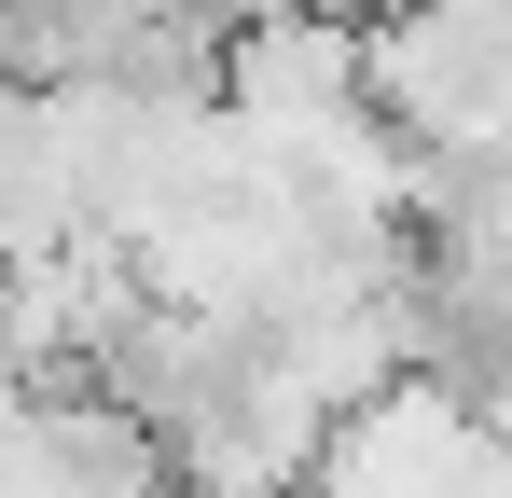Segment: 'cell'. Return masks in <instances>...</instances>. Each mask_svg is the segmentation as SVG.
<instances>
[{
    "instance_id": "cell-3",
    "label": "cell",
    "mask_w": 512,
    "mask_h": 498,
    "mask_svg": "<svg viewBox=\"0 0 512 498\" xmlns=\"http://www.w3.org/2000/svg\"><path fill=\"white\" fill-rule=\"evenodd\" d=\"M291 14H333V28H374V14H402V0H291Z\"/></svg>"
},
{
    "instance_id": "cell-4",
    "label": "cell",
    "mask_w": 512,
    "mask_h": 498,
    "mask_svg": "<svg viewBox=\"0 0 512 498\" xmlns=\"http://www.w3.org/2000/svg\"><path fill=\"white\" fill-rule=\"evenodd\" d=\"M291 498H319V485H291Z\"/></svg>"
},
{
    "instance_id": "cell-2",
    "label": "cell",
    "mask_w": 512,
    "mask_h": 498,
    "mask_svg": "<svg viewBox=\"0 0 512 498\" xmlns=\"http://www.w3.org/2000/svg\"><path fill=\"white\" fill-rule=\"evenodd\" d=\"M319 498H471L485 485V429L457 402H429V388H374L360 415L319 429Z\"/></svg>"
},
{
    "instance_id": "cell-1",
    "label": "cell",
    "mask_w": 512,
    "mask_h": 498,
    "mask_svg": "<svg viewBox=\"0 0 512 498\" xmlns=\"http://www.w3.org/2000/svg\"><path fill=\"white\" fill-rule=\"evenodd\" d=\"M222 125H250L263 153H319L333 125H360V28L277 14L250 42H222Z\"/></svg>"
}]
</instances>
